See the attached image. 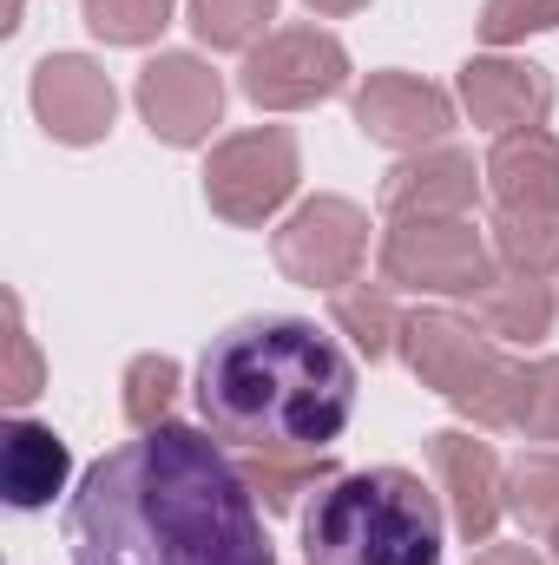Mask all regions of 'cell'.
Wrapping results in <instances>:
<instances>
[{
    "label": "cell",
    "mask_w": 559,
    "mask_h": 565,
    "mask_svg": "<svg viewBox=\"0 0 559 565\" xmlns=\"http://www.w3.org/2000/svg\"><path fill=\"white\" fill-rule=\"evenodd\" d=\"M66 553L73 565H277L244 467L184 422L145 427L80 473Z\"/></svg>",
    "instance_id": "cell-1"
},
{
    "label": "cell",
    "mask_w": 559,
    "mask_h": 565,
    "mask_svg": "<svg viewBox=\"0 0 559 565\" xmlns=\"http://www.w3.org/2000/svg\"><path fill=\"white\" fill-rule=\"evenodd\" d=\"M198 415L251 454H323L356 415V362L309 316H244L198 362Z\"/></svg>",
    "instance_id": "cell-2"
},
{
    "label": "cell",
    "mask_w": 559,
    "mask_h": 565,
    "mask_svg": "<svg viewBox=\"0 0 559 565\" xmlns=\"http://www.w3.org/2000/svg\"><path fill=\"white\" fill-rule=\"evenodd\" d=\"M309 565H441V500L409 467L323 480L303 513Z\"/></svg>",
    "instance_id": "cell-3"
},
{
    "label": "cell",
    "mask_w": 559,
    "mask_h": 565,
    "mask_svg": "<svg viewBox=\"0 0 559 565\" xmlns=\"http://www.w3.org/2000/svg\"><path fill=\"white\" fill-rule=\"evenodd\" d=\"M402 335H409V362H415V375L428 388H441L461 415H474V422L487 427H514V388H520V369H507L500 355H494V342L474 329V322H461V316H447V309H421L402 322Z\"/></svg>",
    "instance_id": "cell-4"
},
{
    "label": "cell",
    "mask_w": 559,
    "mask_h": 565,
    "mask_svg": "<svg viewBox=\"0 0 559 565\" xmlns=\"http://www.w3.org/2000/svg\"><path fill=\"white\" fill-rule=\"evenodd\" d=\"M382 270L389 282H415V289H447V296H481L487 270V244L474 237V224L461 217H402L382 244Z\"/></svg>",
    "instance_id": "cell-5"
},
{
    "label": "cell",
    "mask_w": 559,
    "mask_h": 565,
    "mask_svg": "<svg viewBox=\"0 0 559 565\" xmlns=\"http://www.w3.org/2000/svg\"><path fill=\"white\" fill-rule=\"evenodd\" d=\"M289 184H296V145L277 126L218 145L211 151V171H204V198L231 224H264L283 198H289Z\"/></svg>",
    "instance_id": "cell-6"
},
{
    "label": "cell",
    "mask_w": 559,
    "mask_h": 565,
    "mask_svg": "<svg viewBox=\"0 0 559 565\" xmlns=\"http://www.w3.org/2000/svg\"><path fill=\"white\" fill-rule=\"evenodd\" d=\"M349 73V53L316 33V26H289V33H271L251 66H244V93L257 106H309V99H329Z\"/></svg>",
    "instance_id": "cell-7"
},
{
    "label": "cell",
    "mask_w": 559,
    "mask_h": 565,
    "mask_svg": "<svg viewBox=\"0 0 559 565\" xmlns=\"http://www.w3.org/2000/svg\"><path fill=\"white\" fill-rule=\"evenodd\" d=\"M362 250H369V224H362V211L342 204V198L303 204V211L277 231V264L296 282H309V289H316V282H323V289L349 282L356 264H362Z\"/></svg>",
    "instance_id": "cell-8"
},
{
    "label": "cell",
    "mask_w": 559,
    "mask_h": 565,
    "mask_svg": "<svg viewBox=\"0 0 559 565\" xmlns=\"http://www.w3.org/2000/svg\"><path fill=\"white\" fill-rule=\"evenodd\" d=\"M218 106H224V86L191 53H165L139 73V113L165 145H198L218 126Z\"/></svg>",
    "instance_id": "cell-9"
},
{
    "label": "cell",
    "mask_w": 559,
    "mask_h": 565,
    "mask_svg": "<svg viewBox=\"0 0 559 565\" xmlns=\"http://www.w3.org/2000/svg\"><path fill=\"white\" fill-rule=\"evenodd\" d=\"M113 106H119V99H113V79H106L93 60H80V53L40 60V73H33V113H40V126L60 145L106 139Z\"/></svg>",
    "instance_id": "cell-10"
},
{
    "label": "cell",
    "mask_w": 559,
    "mask_h": 565,
    "mask_svg": "<svg viewBox=\"0 0 559 565\" xmlns=\"http://www.w3.org/2000/svg\"><path fill=\"white\" fill-rule=\"evenodd\" d=\"M447 93L421 86L409 73H376L362 93H356V126L376 145H428L447 132Z\"/></svg>",
    "instance_id": "cell-11"
},
{
    "label": "cell",
    "mask_w": 559,
    "mask_h": 565,
    "mask_svg": "<svg viewBox=\"0 0 559 565\" xmlns=\"http://www.w3.org/2000/svg\"><path fill=\"white\" fill-rule=\"evenodd\" d=\"M428 454H434V467H441V480L454 493L461 533L467 540H487L494 520H500V460H494V447L474 440V434H434Z\"/></svg>",
    "instance_id": "cell-12"
},
{
    "label": "cell",
    "mask_w": 559,
    "mask_h": 565,
    "mask_svg": "<svg viewBox=\"0 0 559 565\" xmlns=\"http://www.w3.org/2000/svg\"><path fill=\"white\" fill-rule=\"evenodd\" d=\"M461 99H467V113L481 126H514L520 132V126H534L553 106V86L527 60H474L461 73Z\"/></svg>",
    "instance_id": "cell-13"
},
{
    "label": "cell",
    "mask_w": 559,
    "mask_h": 565,
    "mask_svg": "<svg viewBox=\"0 0 559 565\" xmlns=\"http://www.w3.org/2000/svg\"><path fill=\"white\" fill-rule=\"evenodd\" d=\"M500 211H559V145L540 126H520L487 158Z\"/></svg>",
    "instance_id": "cell-14"
},
{
    "label": "cell",
    "mask_w": 559,
    "mask_h": 565,
    "mask_svg": "<svg viewBox=\"0 0 559 565\" xmlns=\"http://www.w3.org/2000/svg\"><path fill=\"white\" fill-rule=\"evenodd\" d=\"M66 440L53 434V427L40 422H13L7 427V447H0V487H7V500L20 507V513H33V507H46L60 487H66Z\"/></svg>",
    "instance_id": "cell-15"
},
{
    "label": "cell",
    "mask_w": 559,
    "mask_h": 565,
    "mask_svg": "<svg viewBox=\"0 0 559 565\" xmlns=\"http://www.w3.org/2000/svg\"><path fill=\"white\" fill-rule=\"evenodd\" d=\"M467 198H474V158H461V151L415 158L382 184V204L402 217H454Z\"/></svg>",
    "instance_id": "cell-16"
},
{
    "label": "cell",
    "mask_w": 559,
    "mask_h": 565,
    "mask_svg": "<svg viewBox=\"0 0 559 565\" xmlns=\"http://www.w3.org/2000/svg\"><path fill=\"white\" fill-rule=\"evenodd\" d=\"M481 316H487V335H507V342H540L553 329V289L540 277H514V282H487L481 289Z\"/></svg>",
    "instance_id": "cell-17"
},
{
    "label": "cell",
    "mask_w": 559,
    "mask_h": 565,
    "mask_svg": "<svg viewBox=\"0 0 559 565\" xmlns=\"http://www.w3.org/2000/svg\"><path fill=\"white\" fill-rule=\"evenodd\" d=\"M494 250L520 277H547L559 264V211H500L494 217Z\"/></svg>",
    "instance_id": "cell-18"
},
{
    "label": "cell",
    "mask_w": 559,
    "mask_h": 565,
    "mask_svg": "<svg viewBox=\"0 0 559 565\" xmlns=\"http://www.w3.org/2000/svg\"><path fill=\"white\" fill-rule=\"evenodd\" d=\"M514 513L534 526V533H559V454H527L514 467Z\"/></svg>",
    "instance_id": "cell-19"
},
{
    "label": "cell",
    "mask_w": 559,
    "mask_h": 565,
    "mask_svg": "<svg viewBox=\"0 0 559 565\" xmlns=\"http://www.w3.org/2000/svg\"><path fill=\"white\" fill-rule=\"evenodd\" d=\"M277 0H191V26L204 46H251Z\"/></svg>",
    "instance_id": "cell-20"
},
{
    "label": "cell",
    "mask_w": 559,
    "mask_h": 565,
    "mask_svg": "<svg viewBox=\"0 0 559 565\" xmlns=\"http://www.w3.org/2000/svg\"><path fill=\"white\" fill-rule=\"evenodd\" d=\"M171 20V0H86V26L113 46H139Z\"/></svg>",
    "instance_id": "cell-21"
},
{
    "label": "cell",
    "mask_w": 559,
    "mask_h": 565,
    "mask_svg": "<svg viewBox=\"0 0 559 565\" xmlns=\"http://www.w3.org/2000/svg\"><path fill=\"white\" fill-rule=\"evenodd\" d=\"M171 388H178V362L171 355H139L126 369V422L139 427V434L158 427L165 408H171Z\"/></svg>",
    "instance_id": "cell-22"
},
{
    "label": "cell",
    "mask_w": 559,
    "mask_h": 565,
    "mask_svg": "<svg viewBox=\"0 0 559 565\" xmlns=\"http://www.w3.org/2000/svg\"><path fill=\"white\" fill-rule=\"evenodd\" d=\"M514 427H527L534 440H559V362L520 369V388H514Z\"/></svg>",
    "instance_id": "cell-23"
},
{
    "label": "cell",
    "mask_w": 559,
    "mask_h": 565,
    "mask_svg": "<svg viewBox=\"0 0 559 565\" xmlns=\"http://www.w3.org/2000/svg\"><path fill=\"white\" fill-rule=\"evenodd\" d=\"M257 493H264V507H296V493L303 487H316V480H329V467H323V454H303L296 467H289V454H257V467L244 473Z\"/></svg>",
    "instance_id": "cell-24"
},
{
    "label": "cell",
    "mask_w": 559,
    "mask_h": 565,
    "mask_svg": "<svg viewBox=\"0 0 559 565\" xmlns=\"http://www.w3.org/2000/svg\"><path fill=\"white\" fill-rule=\"evenodd\" d=\"M547 26H559V0H487V13H481V33L494 46L527 40V33H547Z\"/></svg>",
    "instance_id": "cell-25"
},
{
    "label": "cell",
    "mask_w": 559,
    "mask_h": 565,
    "mask_svg": "<svg viewBox=\"0 0 559 565\" xmlns=\"http://www.w3.org/2000/svg\"><path fill=\"white\" fill-rule=\"evenodd\" d=\"M336 316H342V329H356V342H362L369 355H389V329H395V316H389L382 296L342 289V296H336Z\"/></svg>",
    "instance_id": "cell-26"
},
{
    "label": "cell",
    "mask_w": 559,
    "mask_h": 565,
    "mask_svg": "<svg viewBox=\"0 0 559 565\" xmlns=\"http://www.w3.org/2000/svg\"><path fill=\"white\" fill-rule=\"evenodd\" d=\"M7 402L13 408H27L33 395H40V355H33V342H27V329H20V302H7Z\"/></svg>",
    "instance_id": "cell-27"
},
{
    "label": "cell",
    "mask_w": 559,
    "mask_h": 565,
    "mask_svg": "<svg viewBox=\"0 0 559 565\" xmlns=\"http://www.w3.org/2000/svg\"><path fill=\"white\" fill-rule=\"evenodd\" d=\"M474 565H540V559H534L527 546H487V553H481Z\"/></svg>",
    "instance_id": "cell-28"
},
{
    "label": "cell",
    "mask_w": 559,
    "mask_h": 565,
    "mask_svg": "<svg viewBox=\"0 0 559 565\" xmlns=\"http://www.w3.org/2000/svg\"><path fill=\"white\" fill-rule=\"evenodd\" d=\"M309 7H323V13H349V7H362V0H309Z\"/></svg>",
    "instance_id": "cell-29"
}]
</instances>
